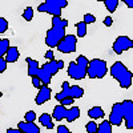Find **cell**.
<instances>
[{
	"label": "cell",
	"mask_w": 133,
	"mask_h": 133,
	"mask_svg": "<svg viewBox=\"0 0 133 133\" xmlns=\"http://www.w3.org/2000/svg\"><path fill=\"white\" fill-rule=\"evenodd\" d=\"M76 29H77V36L79 37H84L88 32V25L84 23V21H79V23H76Z\"/></svg>",
	"instance_id": "7402d4cb"
},
{
	"label": "cell",
	"mask_w": 133,
	"mask_h": 133,
	"mask_svg": "<svg viewBox=\"0 0 133 133\" xmlns=\"http://www.w3.org/2000/svg\"><path fill=\"white\" fill-rule=\"evenodd\" d=\"M121 107H123V116L127 129H133V101L132 100H124L121 103Z\"/></svg>",
	"instance_id": "30bf717a"
},
{
	"label": "cell",
	"mask_w": 133,
	"mask_h": 133,
	"mask_svg": "<svg viewBox=\"0 0 133 133\" xmlns=\"http://www.w3.org/2000/svg\"><path fill=\"white\" fill-rule=\"evenodd\" d=\"M5 133H23V132L19 130V129H15V128H8L5 130Z\"/></svg>",
	"instance_id": "e575fe53"
},
{
	"label": "cell",
	"mask_w": 133,
	"mask_h": 133,
	"mask_svg": "<svg viewBox=\"0 0 133 133\" xmlns=\"http://www.w3.org/2000/svg\"><path fill=\"white\" fill-rule=\"evenodd\" d=\"M97 133H112V124L109 123V120H104L103 123L98 125Z\"/></svg>",
	"instance_id": "ffe728a7"
},
{
	"label": "cell",
	"mask_w": 133,
	"mask_h": 133,
	"mask_svg": "<svg viewBox=\"0 0 133 133\" xmlns=\"http://www.w3.org/2000/svg\"><path fill=\"white\" fill-rule=\"evenodd\" d=\"M68 27V20L61 17H52V27L47 31L45 44L49 48H55L65 37V28Z\"/></svg>",
	"instance_id": "6da1fadb"
},
{
	"label": "cell",
	"mask_w": 133,
	"mask_h": 133,
	"mask_svg": "<svg viewBox=\"0 0 133 133\" xmlns=\"http://www.w3.org/2000/svg\"><path fill=\"white\" fill-rule=\"evenodd\" d=\"M115 53L120 55V53H123L124 51H128L130 48H133V40L128 36H118L115 43H113V45H112Z\"/></svg>",
	"instance_id": "9c48e42d"
},
{
	"label": "cell",
	"mask_w": 133,
	"mask_h": 133,
	"mask_svg": "<svg viewBox=\"0 0 133 133\" xmlns=\"http://www.w3.org/2000/svg\"><path fill=\"white\" fill-rule=\"evenodd\" d=\"M73 103H75V100H73V98H64V100H63V101H61L60 104H61V105H64V107L66 108L68 105H72Z\"/></svg>",
	"instance_id": "1f68e13d"
},
{
	"label": "cell",
	"mask_w": 133,
	"mask_h": 133,
	"mask_svg": "<svg viewBox=\"0 0 133 133\" xmlns=\"http://www.w3.org/2000/svg\"><path fill=\"white\" fill-rule=\"evenodd\" d=\"M9 40L8 39H2L0 37V57H4L8 49H9Z\"/></svg>",
	"instance_id": "44dd1931"
},
{
	"label": "cell",
	"mask_w": 133,
	"mask_h": 133,
	"mask_svg": "<svg viewBox=\"0 0 133 133\" xmlns=\"http://www.w3.org/2000/svg\"><path fill=\"white\" fill-rule=\"evenodd\" d=\"M107 73H108V65L104 60L93 59L89 61L88 71H87V76L89 79H103Z\"/></svg>",
	"instance_id": "52a82bcc"
},
{
	"label": "cell",
	"mask_w": 133,
	"mask_h": 133,
	"mask_svg": "<svg viewBox=\"0 0 133 133\" xmlns=\"http://www.w3.org/2000/svg\"><path fill=\"white\" fill-rule=\"evenodd\" d=\"M17 129L23 133H40V128L35 123H27V121H20L17 124Z\"/></svg>",
	"instance_id": "4fadbf2b"
},
{
	"label": "cell",
	"mask_w": 133,
	"mask_h": 133,
	"mask_svg": "<svg viewBox=\"0 0 133 133\" xmlns=\"http://www.w3.org/2000/svg\"><path fill=\"white\" fill-rule=\"evenodd\" d=\"M66 5H68L66 0H45L37 7V11L51 14L52 17H61L63 8H65Z\"/></svg>",
	"instance_id": "5b68a950"
},
{
	"label": "cell",
	"mask_w": 133,
	"mask_h": 133,
	"mask_svg": "<svg viewBox=\"0 0 133 133\" xmlns=\"http://www.w3.org/2000/svg\"><path fill=\"white\" fill-rule=\"evenodd\" d=\"M104 110H103V108L101 107H93V108H91L89 110H88V116H89L91 118H103L104 117Z\"/></svg>",
	"instance_id": "d6986e66"
},
{
	"label": "cell",
	"mask_w": 133,
	"mask_h": 133,
	"mask_svg": "<svg viewBox=\"0 0 133 133\" xmlns=\"http://www.w3.org/2000/svg\"><path fill=\"white\" fill-rule=\"evenodd\" d=\"M123 2L127 4V7H129V8H133V0H123Z\"/></svg>",
	"instance_id": "d590c367"
},
{
	"label": "cell",
	"mask_w": 133,
	"mask_h": 133,
	"mask_svg": "<svg viewBox=\"0 0 133 133\" xmlns=\"http://www.w3.org/2000/svg\"><path fill=\"white\" fill-rule=\"evenodd\" d=\"M64 68V61L63 60H53V61H48L44 65L40 66V69L37 72V77L41 80L43 85H47L51 83L52 77L56 75L60 69Z\"/></svg>",
	"instance_id": "3957f363"
},
{
	"label": "cell",
	"mask_w": 133,
	"mask_h": 133,
	"mask_svg": "<svg viewBox=\"0 0 133 133\" xmlns=\"http://www.w3.org/2000/svg\"><path fill=\"white\" fill-rule=\"evenodd\" d=\"M2 97H3V93H2V92H0V100H2Z\"/></svg>",
	"instance_id": "8d00e7d4"
},
{
	"label": "cell",
	"mask_w": 133,
	"mask_h": 133,
	"mask_svg": "<svg viewBox=\"0 0 133 133\" xmlns=\"http://www.w3.org/2000/svg\"><path fill=\"white\" fill-rule=\"evenodd\" d=\"M80 117V108L79 107H72L66 110V121L68 123H73L75 120H77Z\"/></svg>",
	"instance_id": "e0dca14e"
},
{
	"label": "cell",
	"mask_w": 133,
	"mask_h": 133,
	"mask_svg": "<svg viewBox=\"0 0 133 133\" xmlns=\"http://www.w3.org/2000/svg\"><path fill=\"white\" fill-rule=\"evenodd\" d=\"M123 121H124L123 107H121V103H116V104H113L112 110H110V115H109V123L112 124V125H117V127H120Z\"/></svg>",
	"instance_id": "8fae6325"
},
{
	"label": "cell",
	"mask_w": 133,
	"mask_h": 133,
	"mask_svg": "<svg viewBox=\"0 0 133 133\" xmlns=\"http://www.w3.org/2000/svg\"><path fill=\"white\" fill-rule=\"evenodd\" d=\"M51 93H52V89L49 87L47 85H43L40 89H39V93L36 95V98H35V101L37 105H43V104H45L48 100L51 98Z\"/></svg>",
	"instance_id": "7c38bea8"
},
{
	"label": "cell",
	"mask_w": 133,
	"mask_h": 133,
	"mask_svg": "<svg viewBox=\"0 0 133 133\" xmlns=\"http://www.w3.org/2000/svg\"><path fill=\"white\" fill-rule=\"evenodd\" d=\"M112 24H113V19L110 17V16H107V17L104 19V25H105V27H110Z\"/></svg>",
	"instance_id": "836d02e7"
},
{
	"label": "cell",
	"mask_w": 133,
	"mask_h": 133,
	"mask_svg": "<svg viewBox=\"0 0 133 133\" xmlns=\"http://www.w3.org/2000/svg\"><path fill=\"white\" fill-rule=\"evenodd\" d=\"M35 120H36V113L33 112V110H28L25 113L24 121H27V123H35Z\"/></svg>",
	"instance_id": "484cf974"
},
{
	"label": "cell",
	"mask_w": 133,
	"mask_h": 133,
	"mask_svg": "<svg viewBox=\"0 0 133 133\" xmlns=\"http://www.w3.org/2000/svg\"><path fill=\"white\" fill-rule=\"evenodd\" d=\"M109 73L120 84L121 88H124V89L130 88L132 80H133V73L125 66V64H123L121 61L113 63V65L110 66V69H109Z\"/></svg>",
	"instance_id": "7a4b0ae2"
},
{
	"label": "cell",
	"mask_w": 133,
	"mask_h": 133,
	"mask_svg": "<svg viewBox=\"0 0 133 133\" xmlns=\"http://www.w3.org/2000/svg\"><path fill=\"white\" fill-rule=\"evenodd\" d=\"M25 61H27V64H28V75H29L31 77L37 76V72H39V69H40L39 61H37V60H33V59H31V57H27Z\"/></svg>",
	"instance_id": "9a60e30c"
},
{
	"label": "cell",
	"mask_w": 133,
	"mask_h": 133,
	"mask_svg": "<svg viewBox=\"0 0 133 133\" xmlns=\"http://www.w3.org/2000/svg\"><path fill=\"white\" fill-rule=\"evenodd\" d=\"M39 121H40V124L43 127H45L47 129H53L55 125H53V118L51 115L48 113H43L40 117H39Z\"/></svg>",
	"instance_id": "ac0fdd59"
},
{
	"label": "cell",
	"mask_w": 133,
	"mask_h": 133,
	"mask_svg": "<svg viewBox=\"0 0 133 133\" xmlns=\"http://www.w3.org/2000/svg\"><path fill=\"white\" fill-rule=\"evenodd\" d=\"M20 57V53H19V49L17 47H9L7 55H5V60L7 63H16Z\"/></svg>",
	"instance_id": "2e32d148"
},
{
	"label": "cell",
	"mask_w": 133,
	"mask_h": 133,
	"mask_svg": "<svg viewBox=\"0 0 133 133\" xmlns=\"http://www.w3.org/2000/svg\"><path fill=\"white\" fill-rule=\"evenodd\" d=\"M44 57H45L47 60H49V61L56 60V59H55V55H53V51H51V49L45 52V55H44Z\"/></svg>",
	"instance_id": "4dcf8cb0"
},
{
	"label": "cell",
	"mask_w": 133,
	"mask_h": 133,
	"mask_svg": "<svg viewBox=\"0 0 133 133\" xmlns=\"http://www.w3.org/2000/svg\"><path fill=\"white\" fill-rule=\"evenodd\" d=\"M118 3H120V0H105L104 5H105V8L109 11V12H115Z\"/></svg>",
	"instance_id": "603a6c76"
},
{
	"label": "cell",
	"mask_w": 133,
	"mask_h": 133,
	"mask_svg": "<svg viewBox=\"0 0 133 133\" xmlns=\"http://www.w3.org/2000/svg\"><path fill=\"white\" fill-rule=\"evenodd\" d=\"M32 85L35 88H37V89H40V88L43 87V83H41V80L39 79L37 76H35V77H32Z\"/></svg>",
	"instance_id": "f1b7e54d"
},
{
	"label": "cell",
	"mask_w": 133,
	"mask_h": 133,
	"mask_svg": "<svg viewBox=\"0 0 133 133\" xmlns=\"http://www.w3.org/2000/svg\"><path fill=\"white\" fill-rule=\"evenodd\" d=\"M77 48V37L76 35H65V37L57 45V51L61 53H72Z\"/></svg>",
	"instance_id": "ba28073f"
},
{
	"label": "cell",
	"mask_w": 133,
	"mask_h": 133,
	"mask_svg": "<svg viewBox=\"0 0 133 133\" xmlns=\"http://www.w3.org/2000/svg\"><path fill=\"white\" fill-rule=\"evenodd\" d=\"M66 109L64 105H61V104H59V105H56L53 108V113H52V118L53 120H56V121H61V120H64L65 117H66Z\"/></svg>",
	"instance_id": "5bb4252c"
},
{
	"label": "cell",
	"mask_w": 133,
	"mask_h": 133,
	"mask_svg": "<svg viewBox=\"0 0 133 133\" xmlns=\"http://www.w3.org/2000/svg\"><path fill=\"white\" fill-rule=\"evenodd\" d=\"M8 29V21L4 17H0V33H4Z\"/></svg>",
	"instance_id": "83f0119b"
},
{
	"label": "cell",
	"mask_w": 133,
	"mask_h": 133,
	"mask_svg": "<svg viewBox=\"0 0 133 133\" xmlns=\"http://www.w3.org/2000/svg\"><path fill=\"white\" fill-rule=\"evenodd\" d=\"M88 65L89 61L84 56L80 55L77 57L76 61H71L68 65V76L73 80H83L87 77V71H88Z\"/></svg>",
	"instance_id": "277c9868"
},
{
	"label": "cell",
	"mask_w": 133,
	"mask_h": 133,
	"mask_svg": "<svg viewBox=\"0 0 133 133\" xmlns=\"http://www.w3.org/2000/svg\"><path fill=\"white\" fill-rule=\"evenodd\" d=\"M84 96V89L79 85H69L68 81L61 84V92L56 95V100L61 103L64 98H81Z\"/></svg>",
	"instance_id": "8992f818"
},
{
	"label": "cell",
	"mask_w": 133,
	"mask_h": 133,
	"mask_svg": "<svg viewBox=\"0 0 133 133\" xmlns=\"http://www.w3.org/2000/svg\"><path fill=\"white\" fill-rule=\"evenodd\" d=\"M23 17L27 20V21H31L33 19V8L32 7H27L23 12Z\"/></svg>",
	"instance_id": "d4e9b609"
},
{
	"label": "cell",
	"mask_w": 133,
	"mask_h": 133,
	"mask_svg": "<svg viewBox=\"0 0 133 133\" xmlns=\"http://www.w3.org/2000/svg\"><path fill=\"white\" fill-rule=\"evenodd\" d=\"M7 60H5V57H0V73H3V72H5V69H7Z\"/></svg>",
	"instance_id": "f546056e"
},
{
	"label": "cell",
	"mask_w": 133,
	"mask_h": 133,
	"mask_svg": "<svg viewBox=\"0 0 133 133\" xmlns=\"http://www.w3.org/2000/svg\"><path fill=\"white\" fill-rule=\"evenodd\" d=\"M57 133H72L65 125H59L57 127Z\"/></svg>",
	"instance_id": "d6a6232c"
},
{
	"label": "cell",
	"mask_w": 133,
	"mask_h": 133,
	"mask_svg": "<svg viewBox=\"0 0 133 133\" xmlns=\"http://www.w3.org/2000/svg\"><path fill=\"white\" fill-rule=\"evenodd\" d=\"M84 23L88 25V24H92V23H95V21H96V17L92 15V14H85L84 15Z\"/></svg>",
	"instance_id": "4316f807"
},
{
	"label": "cell",
	"mask_w": 133,
	"mask_h": 133,
	"mask_svg": "<svg viewBox=\"0 0 133 133\" xmlns=\"http://www.w3.org/2000/svg\"><path fill=\"white\" fill-rule=\"evenodd\" d=\"M85 129H87V132H88V133H97L98 125L95 123V121H89V123H87Z\"/></svg>",
	"instance_id": "cb8c5ba5"
}]
</instances>
